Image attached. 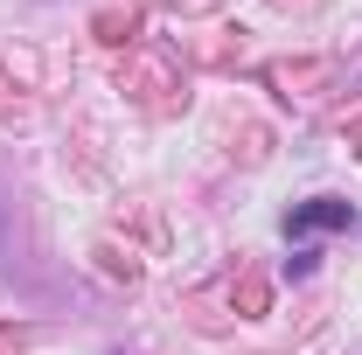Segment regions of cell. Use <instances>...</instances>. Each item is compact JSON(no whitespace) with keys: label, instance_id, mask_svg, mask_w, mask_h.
<instances>
[{"label":"cell","instance_id":"cell-1","mask_svg":"<svg viewBox=\"0 0 362 355\" xmlns=\"http://www.w3.org/2000/svg\"><path fill=\"white\" fill-rule=\"evenodd\" d=\"M356 223V202H341V195H314V202H300L293 216H286V237H307V230H349Z\"/></svg>","mask_w":362,"mask_h":355}]
</instances>
